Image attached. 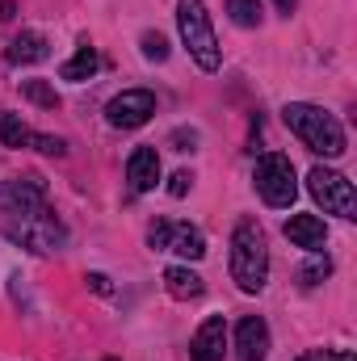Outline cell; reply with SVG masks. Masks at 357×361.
I'll list each match as a JSON object with an SVG mask.
<instances>
[{"label": "cell", "instance_id": "obj_1", "mask_svg": "<svg viewBox=\"0 0 357 361\" xmlns=\"http://www.w3.org/2000/svg\"><path fill=\"white\" fill-rule=\"evenodd\" d=\"M282 122H286V130H290L307 152H315V156L337 160V156H345V147H349L345 126H341V122H337V114H328L324 105L290 101V105L282 109Z\"/></svg>", "mask_w": 357, "mask_h": 361}, {"label": "cell", "instance_id": "obj_2", "mask_svg": "<svg viewBox=\"0 0 357 361\" xmlns=\"http://www.w3.org/2000/svg\"><path fill=\"white\" fill-rule=\"evenodd\" d=\"M231 281L244 294H261L269 281V244L257 219H240L231 231Z\"/></svg>", "mask_w": 357, "mask_h": 361}, {"label": "cell", "instance_id": "obj_3", "mask_svg": "<svg viewBox=\"0 0 357 361\" xmlns=\"http://www.w3.org/2000/svg\"><path fill=\"white\" fill-rule=\"evenodd\" d=\"M177 30H181V42H185V51H189V59H193L202 72H219V68H223V47H219V38H214L206 0H177Z\"/></svg>", "mask_w": 357, "mask_h": 361}, {"label": "cell", "instance_id": "obj_4", "mask_svg": "<svg viewBox=\"0 0 357 361\" xmlns=\"http://www.w3.org/2000/svg\"><path fill=\"white\" fill-rule=\"evenodd\" d=\"M4 231H8V240H17L21 248H30V252H59L63 244H68V227L51 214V206H42V210H34V214H21V219H4Z\"/></svg>", "mask_w": 357, "mask_h": 361}, {"label": "cell", "instance_id": "obj_5", "mask_svg": "<svg viewBox=\"0 0 357 361\" xmlns=\"http://www.w3.org/2000/svg\"><path fill=\"white\" fill-rule=\"evenodd\" d=\"M253 185H257V193L265 197V206H273V210H286V206H294V197H298L294 164H290V156H282V152H265V156L257 160Z\"/></svg>", "mask_w": 357, "mask_h": 361}, {"label": "cell", "instance_id": "obj_6", "mask_svg": "<svg viewBox=\"0 0 357 361\" xmlns=\"http://www.w3.org/2000/svg\"><path fill=\"white\" fill-rule=\"evenodd\" d=\"M307 189H311V197L324 206V214L357 219V193H353V180L345 177V173L315 164V169L307 173Z\"/></svg>", "mask_w": 357, "mask_h": 361}, {"label": "cell", "instance_id": "obj_7", "mask_svg": "<svg viewBox=\"0 0 357 361\" xmlns=\"http://www.w3.org/2000/svg\"><path fill=\"white\" fill-rule=\"evenodd\" d=\"M147 244L156 252H177L185 261H202L206 257V235L189 223H169V219H156L147 227Z\"/></svg>", "mask_w": 357, "mask_h": 361}, {"label": "cell", "instance_id": "obj_8", "mask_svg": "<svg viewBox=\"0 0 357 361\" xmlns=\"http://www.w3.org/2000/svg\"><path fill=\"white\" fill-rule=\"evenodd\" d=\"M47 206V180L38 173H25V177H13L0 185V210L4 219H21V214H34Z\"/></svg>", "mask_w": 357, "mask_h": 361}, {"label": "cell", "instance_id": "obj_9", "mask_svg": "<svg viewBox=\"0 0 357 361\" xmlns=\"http://www.w3.org/2000/svg\"><path fill=\"white\" fill-rule=\"evenodd\" d=\"M152 114H156V92L147 89H126L105 105V122L118 130H139Z\"/></svg>", "mask_w": 357, "mask_h": 361}, {"label": "cell", "instance_id": "obj_10", "mask_svg": "<svg viewBox=\"0 0 357 361\" xmlns=\"http://www.w3.org/2000/svg\"><path fill=\"white\" fill-rule=\"evenodd\" d=\"M223 353H227V324H223V315H210V319H202V328L193 332L189 357L193 361H223Z\"/></svg>", "mask_w": 357, "mask_h": 361}, {"label": "cell", "instance_id": "obj_11", "mask_svg": "<svg viewBox=\"0 0 357 361\" xmlns=\"http://www.w3.org/2000/svg\"><path fill=\"white\" fill-rule=\"evenodd\" d=\"M286 240L303 252H324L328 244V223L320 214H290L286 219Z\"/></svg>", "mask_w": 357, "mask_h": 361}, {"label": "cell", "instance_id": "obj_12", "mask_svg": "<svg viewBox=\"0 0 357 361\" xmlns=\"http://www.w3.org/2000/svg\"><path fill=\"white\" fill-rule=\"evenodd\" d=\"M236 353H240V361H265L269 357V324L261 315H244L236 324Z\"/></svg>", "mask_w": 357, "mask_h": 361}, {"label": "cell", "instance_id": "obj_13", "mask_svg": "<svg viewBox=\"0 0 357 361\" xmlns=\"http://www.w3.org/2000/svg\"><path fill=\"white\" fill-rule=\"evenodd\" d=\"M126 180H131L135 193L156 189V180H160V152L156 147H135L131 160H126Z\"/></svg>", "mask_w": 357, "mask_h": 361}, {"label": "cell", "instance_id": "obj_14", "mask_svg": "<svg viewBox=\"0 0 357 361\" xmlns=\"http://www.w3.org/2000/svg\"><path fill=\"white\" fill-rule=\"evenodd\" d=\"M47 55H51V42H47V34H38V30H21V34L8 42V51H4V59H8L13 68L42 63Z\"/></svg>", "mask_w": 357, "mask_h": 361}, {"label": "cell", "instance_id": "obj_15", "mask_svg": "<svg viewBox=\"0 0 357 361\" xmlns=\"http://www.w3.org/2000/svg\"><path fill=\"white\" fill-rule=\"evenodd\" d=\"M164 290H169L177 302H189V298H202L206 281L189 269V265H173V269H164Z\"/></svg>", "mask_w": 357, "mask_h": 361}, {"label": "cell", "instance_id": "obj_16", "mask_svg": "<svg viewBox=\"0 0 357 361\" xmlns=\"http://www.w3.org/2000/svg\"><path fill=\"white\" fill-rule=\"evenodd\" d=\"M97 68H101V55H97V47L89 42H80L76 47V55L59 68V80H72V85H80V80H92L97 76Z\"/></svg>", "mask_w": 357, "mask_h": 361}, {"label": "cell", "instance_id": "obj_17", "mask_svg": "<svg viewBox=\"0 0 357 361\" xmlns=\"http://www.w3.org/2000/svg\"><path fill=\"white\" fill-rule=\"evenodd\" d=\"M30 139H34V130L21 122V114L0 109V143L4 147H30Z\"/></svg>", "mask_w": 357, "mask_h": 361}, {"label": "cell", "instance_id": "obj_18", "mask_svg": "<svg viewBox=\"0 0 357 361\" xmlns=\"http://www.w3.org/2000/svg\"><path fill=\"white\" fill-rule=\"evenodd\" d=\"M21 97L34 101V105H42V109H59V92L51 89L47 80H21Z\"/></svg>", "mask_w": 357, "mask_h": 361}, {"label": "cell", "instance_id": "obj_19", "mask_svg": "<svg viewBox=\"0 0 357 361\" xmlns=\"http://www.w3.org/2000/svg\"><path fill=\"white\" fill-rule=\"evenodd\" d=\"M227 13H231V21L244 25V30H257V25H261V4H257V0H227Z\"/></svg>", "mask_w": 357, "mask_h": 361}, {"label": "cell", "instance_id": "obj_20", "mask_svg": "<svg viewBox=\"0 0 357 361\" xmlns=\"http://www.w3.org/2000/svg\"><path fill=\"white\" fill-rule=\"evenodd\" d=\"M139 47H143V59H152V63H164V59H169V38H164L160 30H147V34L139 38Z\"/></svg>", "mask_w": 357, "mask_h": 361}, {"label": "cell", "instance_id": "obj_21", "mask_svg": "<svg viewBox=\"0 0 357 361\" xmlns=\"http://www.w3.org/2000/svg\"><path fill=\"white\" fill-rule=\"evenodd\" d=\"M311 257H315V261L298 273V277H303V286H320V281L332 273V261H328V257H320V252H311Z\"/></svg>", "mask_w": 357, "mask_h": 361}, {"label": "cell", "instance_id": "obj_22", "mask_svg": "<svg viewBox=\"0 0 357 361\" xmlns=\"http://www.w3.org/2000/svg\"><path fill=\"white\" fill-rule=\"evenodd\" d=\"M30 147H38L42 156H68V143H63V139H55V135H38V130H34Z\"/></svg>", "mask_w": 357, "mask_h": 361}, {"label": "cell", "instance_id": "obj_23", "mask_svg": "<svg viewBox=\"0 0 357 361\" xmlns=\"http://www.w3.org/2000/svg\"><path fill=\"white\" fill-rule=\"evenodd\" d=\"M298 361H353L349 349H311V353H303Z\"/></svg>", "mask_w": 357, "mask_h": 361}, {"label": "cell", "instance_id": "obj_24", "mask_svg": "<svg viewBox=\"0 0 357 361\" xmlns=\"http://www.w3.org/2000/svg\"><path fill=\"white\" fill-rule=\"evenodd\" d=\"M189 189H193V173H185V169H181V173L169 177V193H173V197H185Z\"/></svg>", "mask_w": 357, "mask_h": 361}, {"label": "cell", "instance_id": "obj_25", "mask_svg": "<svg viewBox=\"0 0 357 361\" xmlns=\"http://www.w3.org/2000/svg\"><path fill=\"white\" fill-rule=\"evenodd\" d=\"M85 281H89V286H92V290H97V294H105V298L114 294V286H109V277H105V273H89Z\"/></svg>", "mask_w": 357, "mask_h": 361}, {"label": "cell", "instance_id": "obj_26", "mask_svg": "<svg viewBox=\"0 0 357 361\" xmlns=\"http://www.w3.org/2000/svg\"><path fill=\"white\" fill-rule=\"evenodd\" d=\"M13 17V0H0V21H8Z\"/></svg>", "mask_w": 357, "mask_h": 361}, {"label": "cell", "instance_id": "obj_27", "mask_svg": "<svg viewBox=\"0 0 357 361\" xmlns=\"http://www.w3.org/2000/svg\"><path fill=\"white\" fill-rule=\"evenodd\" d=\"M273 4H277V13H286V17L294 13V0H273Z\"/></svg>", "mask_w": 357, "mask_h": 361}]
</instances>
